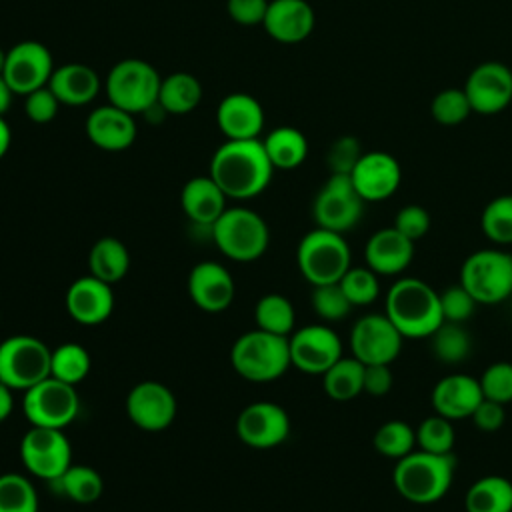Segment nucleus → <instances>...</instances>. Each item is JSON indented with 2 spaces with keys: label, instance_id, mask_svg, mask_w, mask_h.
I'll use <instances>...</instances> for the list:
<instances>
[{
  "label": "nucleus",
  "instance_id": "nucleus-1",
  "mask_svg": "<svg viewBox=\"0 0 512 512\" xmlns=\"http://www.w3.org/2000/svg\"><path fill=\"white\" fill-rule=\"evenodd\" d=\"M274 166L260 138L226 140L210 160L208 176L228 198H252L270 184Z\"/></svg>",
  "mask_w": 512,
  "mask_h": 512
},
{
  "label": "nucleus",
  "instance_id": "nucleus-2",
  "mask_svg": "<svg viewBox=\"0 0 512 512\" xmlns=\"http://www.w3.org/2000/svg\"><path fill=\"white\" fill-rule=\"evenodd\" d=\"M384 314L404 338H430L444 322L440 294L414 276H404L388 288Z\"/></svg>",
  "mask_w": 512,
  "mask_h": 512
},
{
  "label": "nucleus",
  "instance_id": "nucleus-3",
  "mask_svg": "<svg viewBox=\"0 0 512 512\" xmlns=\"http://www.w3.org/2000/svg\"><path fill=\"white\" fill-rule=\"evenodd\" d=\"M456 460L452 454L412 450L396 460L392 470L394 490L412 504H434L442 500L454 482Z\"/></svg>",
  "mask_w": 512,
  "mask_h": 512
},
{
  "label": "nucleus",
  "instance_id": "nucleus-4",
  "mask_svg": "<svg viewBox=\"0 0 512 512\" xmlns=\"http://www.w3.org/2000/svg\"><path fill=\"white\" fill-rule=\"evenodd\" d=\"M230 362L250 382H272L292 366L288 336L250 330L232 344Z\"/></svg>",
  "mask_w": 512,
  "mask_h": 512
},
{
  "label": "nucleus",
  "instance_id": "nucleus-5",
  "mask_svg": "<svg viewBox=\"0 0 512 512\" xmlns=\"http://www.w3.org/2000/svg\"><path fill=\"white\" fill-rule=\"evenodd\" d=\"M296 262L300 274L312 286H320L340 282V278L352 266V254L340 232L316 226L300 240Z\"/></svg>",
  "mask_w": 512,
  "mask_h": 512
},
{
  "label": "nucleus",
  "instance_id": "nucleus-6",
  "mask_svg": "<svg viewBox=\"0 0 512 512\" xmlns=\"http://www.w3.org/2000/svg\"><path fill=\"white\" fill-rule=\"evenodd\" d=\"M220 252L238 262L260 258L270 240L268 226L260 214L248 208H226L210 226Z\"/></svg>",
  "mask_w": 512,
  "mask_h": 512
},
{
  "label": "nucleus",
  "instance_id": "nucleus-7",
  "mask_svg": "<svg viewBox=\"0 0 512 512\" xmlns=\"http://www.w3.org/2000/svg\"><path fill=\"white\" fill-rule=\"evenodd\" d=\"M460 284L478 304H498L512 294V254L500 248L472 252L460 268Z\"/></svg>",
  "mask_w": 512,
  "mask_h": 512
},
{
  "label": "nucleus",
  "instance_id": "nucleus-8",
  "mask_svg": "<svg viewBox=\"0 0 512 512\" xmlns=\"http://www.w3.org/2000/svg\"><path fill=\"white\" fill-rule=\"evenodd\" d=\"M160 80L152 64L138 58L120 60L106 78L108 102L130 114L148 112L158 104Z\"/></svg>",
  "mask_w": 512,
  "mask_h": 512
},
{
  "label": "nucleus",
  "instance_id": "nucleus-9",
  "mask_svg": "<svg viewBox=\"0 0 512 512\" xmlns=\"http://www.w3.org/2000/svg\"><path fill=\"white\" fill-rule=\"evenodd\" d=\"M52 350L34 336L18 334L0 342V382L28 390L50 376Z\"/></svg>",
  "mask_w": 512,
  "mask_h": 512
},
{
  "label": "nucleus",
  "instance_id": "nucleus-10",
  "mask_svg": "<svg viewBox=\"0 0 512 512\" xmlns=\"http://www.w3.org/2000/svg\"><path fill=\"white\" fill-rule=\"evenodd\" d=\"M362 208L364 200L356 192L350 174H330L314 198L312 216L318 228L344 234L360 222Z\"/></svg>",
  "mask_w": 512,
  "mask_h": 512
},
{
  "label": "nucleus",
  "instance_id": "nucleus-11",
  "mask_svg": "<svg viewBox=\"0 0 512 512\" xmlns=\"http://www.w3.org/2000/svg\"><path fill=\"white\" fill-rule=\"evenodd\" d=\"M78 408L76 388L54 376L44 378L24 392V414L32 426L62 430L76 418Z\"/></svg>",
  "mask_w": 512,
  "mask_h": 512
},
{
  "label": "nucleus",
  "instance_id": "nucleus-12",
  "mask_svg": "<svg viewBox=\"0 0 512 512\" xmlns=\"http://www.w3.org/2000/svg\"><path fill=\"white\" fill-rule=\"evenodd\" d=\"M20 458L28 472L54 482L70 468V442L58 428L32 426L20 442Z\"/></svg>",
  "mask_w": 512,
  "mask_h": 512
},
{
  "label": "nucleus",
  "instance_id": "nucleus-13",
  "mask_svg": "<svg viewBox=\"0 0 512 512\" xmlns=\"http://www.w3.org/2000/svg\"><path fill=\"white\" fill-rule=\"evenodd\" d=\"M404 336L386 314L358 318L350 332L352 356L362 364H392L402 352Z\"/></svg>",
  "mask_w": 512,
  "mask_h": 512
},
{
  "label": "nucleus",
  "instance_id": "nucleus-14",
  "mask_svg": "<svg viewBox=\"0 0 512 512\" xmlns=\"http://www.w3.org/2000/svg\"><path fill=\"white\" fill-rule=\"evenodd\" d=\"M54 72L50 50L34 40L14 44L6 52L2 78L14 94H30L48 84Z\"/></svg>",
  "mask_w": 512,
  "mask_h": 512
},
{
  "label": "nucleus",
  "instance_id": "nucleus-15",
  "mask_svg": "<svg viewBox=\"0 0 512 512\" xmlns=\"http://www.w3.org/2000/svg\"><path fill=\"white\" fill-rule=\"evenodd\" d=\"M292 366L306 374H324L342 358L340 336L324 324H308L288 336Z\"/></svg>",
  "mask_w": 512,
  "mask_h": 512
},
{
  "label": "nucleus",
  "instance_id": "nucleus-16",
  "mask_svg": "<svg viewBox=\"0 0 512 512\" xmlns=\"http://www.w3.org/2000/svg\"><path fill=\"white\" fill-rule=\"evenodd\" d=\"M464 92L472 112L492 116L512 102V70L496 60L478 64L466 78Z\"/></svg>",
  "mask_w": 512,
  "mask_h": 512
},
{
  "label": "nucleus",
  "instance_id": "nucleus-17",
  "mask_svg": "<svg viewBox=\"0 0 512 512\" xmlns=\"http://www.w3.org/2000/svg\"><path fill=\"white\" fill-rule=\"evenodd\" d=\"M238 438L252 448H274L290 434V418L280 404L252 402L236 420Z\"/></svg>",
  "mask_w": 512,
  "mask_h": 512
},
{
  "label": "nucleus",
  "instance_id": "nucleus-18",
  "mask_svg": "<svg viewBox=\"0 0 512 512\" xmlns=\"http://www.w3.org/2000/svg\"><path fill=\"white\" fill-rule=\"evenodd\" d=\"M350 178L364 202H382L398 190L402 182V168L392 154L372 150L360 156Z\"/></svg>",
  "mask_w": 512,
  "mask_h": 512
},
{
  "label": "nucleus",
  "instance_id": "nucleus-19",
  "mask_svg": "<svg viewBox=\"0 0 512 512\" xmlns=\"http://www.w3.org/2000/svg\"><path fill=\"white\" fill-rule=\"evenodd\" d=\"M126 412L138 428L160 432L168 428L176 416V398L168 386L146 380L128 392Z\"/></svg>",
  "mask_w": 512,
  "mask_h": 512
},
{
  "label": "nucleus",
  "instance_id": "nucleus-20",
  "mask_svg": "<svg viewBox=\"0 0 512 512\" xmlns=\"http://www.w3.org/2000/svg\"><path fill=\"white\" fill-rule=\"evenodd\" d=\"M234 278L232 274L212 260L200 262L190 270L188 294L192 302L204 312H222L234 300Z\"/></svg>",
  "mask_w": 512,
  "mask_h": 512
},
{
  "label": "nucleus",
  "instance_id": "nucleus-21",
  "mask_svg": "<svg viewBox=\"0 0 512 512\" xmlns=\"http://www.w3.org/2000/svg\"><path fill=\"white\" fill-rule=\"evenodd\" d=\"M86 134L90 142L108 152H120L134 144L136 122L134 114L114 106H98L86 118Z\"/></svg>",
  "mask_w": 512,
  "mask_h": 512
},
{
  "label": "nucleus",
  "instance_id": "nucleus-22",
  "mask_svg": "<svg viewBox=\"0 0 512 512\" xmlns=\"http://www.w3.org/2000/svg\"><path fill=\"white\" fill-rule=\"evenodd\" d=\"M482 398L480 380L470 374H448L434 384L430 394L434 412L448 420L470 418Z\"/></svg>",
  "mask_w": 512,
  "mask_h": 512
},
{
  "label": "nucleus",
  "instance_id": "nucleus-23",
  "mask_svg": "<svg viewBox=\"0 0 512 512\" xmlns=\"http://www.w3.org/2000/svg\"><path fill=\"white\" fill-rule=\"evenodd\" d=\"M414 258V242L394 226L376 230L364 246V262L378 276L402 274Z\"/></svg>",
  "mask_w": 512,
  "mask_h": 512
},
{
  "label": "nucleus",
  "instance_id": "nucleus-24",
  "mask_svg": "<svg viewBox=\"0 0 512 512\" xmlns=\"http://www.w3.org/2000/svg\"><path fill=\"white\" fill-rule=\"evenodd\" d=\"M112 308V286L92 274L74 280L66 290V310L80 324H100L112 314Z\"/></svg>",
  "mask_w": 512,
  "mask_h": 512
},
{
  "label": "nucleus",
  "instance_id": "nucleus-25",
  "mask_svg": "<svg viewBox=\"0 0 512 512\" xmlns=\"http://www.w3.org/2000/svg\"><path fill=\"white\" fill-rule=\"evenodd\" d=\"M216 122L228 140H254L264 128V110L254 96L232 92L218 104Z\"/></svg>",
  "mask_w": 512,
  "mask_h": 512
},
{
  "label": "nucleus",
  "instance_id": "nucleus-26",
  "mask_svg": "<svg viewBox=\"0 0 512 512\" xmlns=\"http://www.w3.org/2000/svg\"><path fill=\"white\" fill-rule=\"evenodd\" d=\"M314 22V10L306 0H270L262 24L274 40L296 44L312 34Z\"/></svg>",
  "mask_w": 512,
  "mask_h": 512
},
{
  "label": "nucleus",
  "instance_id": "nucleus-27",
  "mask_svg": "<svg viewBox=\"0 0 512 512\" xmlns=\"http://www.w3.org/2000/svg\"><path fill=\"white\" fill-rule=\"evenodd\" d=\"M48 88L56 94L60 104L68 106H82L96 98L100 90L98 74L80 62H68L54 68Z\"/></svg>",
  "mask_w": 512,
  "mask_h": 512
},
{
  "label": "nucleus",
  "instance_id": "nucleus-28",
  "mask_svg": "<svg viewBox=\"0 0 512 512\" xmlns=\"http://www.w3.org/2000/svg\"><path fill=\"white\" fill-rule=\"evenodd\" d=\"M226 194L210 176L188 180L180 194V204L194 224L212 226L226 210Z\"/></svg>",
  "mask_w": 512,
  "mask_h": 512
},
{
  "label": "nucleus",
  "instance_id": "nucleus-29",
  "mask_svg": "<svg viewBox=\"0 0 512 512\" xmlns=\"http://www.w3.org/2000/svg\"><path fill=\"white\" fill-rule=\"evenodd\" d=\"M466 512H512V482L500 474H486L470 484L464 496Z\"/></svg>",
  "mask_w": 512,
  "mask_h": 512
},
{
  "label": "nucleus",
  "instance_id": "nucleus-30",
  "mask_svg": "<svg viewBox=\"0 0 512 512\" xmlns=\"http://www.w3.org/2000/svg\"><path fill=\"white\" fill-rule=\"evenodd\" d=\"M88 266L94 278L112 286L126 276L130 266V254L118 238L106 236L90 248Z\"/></svg>",
  "mask_w": 512,
  "mask_h": 512
},
{
  "label": "nucleus",
  "instance_id": "nucleus-31",
  "mask_svg": "<svg viewBox=\"0 0 512 512\" xmlns=\"http://www.w3.org/2000/svg\"><path fill=\"white\" fill-rule=\"evenodd\" d=\"M264 150L274 168L292 170L298 168L308 154L306 136L292 126H278L262 140Z\"/></svg>",
  "mask_w": 512,
  "mask_h": 512
},
{
  "label": "nucleus",
  "instance_id": "nucleus-32",
  "mask_svg": "<svg viewBox=\"0 0 512 512\" xmlns=\"http://www.w3.org/2000/svg\"><path fill=\"white\" fill-rule=\"evenodd\" d=\"M202 100L200 80L188 72H174L160 80L158 106L170 114H188Z\"/></svg>",
  "mask_w": 512,
  "mask_h": 512
},
{
  "label": "nucleus",
  "instance_id": "nucleus-33",
  "mask_svg": "<svg viewBox=\"0 0 512 512\" xmlns=\"http://www.w3.org/2000/svg\"><path fill=\"white\" fill-rule=\"evenodd\" d=\"M322 386L338 402L360 396L364 392V364L354 356H342L322 374Z\"/></svg>",
  "mask_w": 512,
  "mask_h": 512
},
{
  "label": "nucleus",
  "instance_id": "nucleus-34",
  "mask_svg": "<svg viewBox=\"0 0 512 512\" xmlns=\"http://www.w3.org/2000/svg\"><path fill=\"white\" fill-rule=\"evenodd\" d=\"M254 320L256 328L280 334V336H290L294 332V306L292 302L282 296V294H266L256 302L254 308Z\"/></svg>",
  "mask_w": 512,
  "mask_h": 512
},
{
  "label": "nucleus",
  "instance_id": "nucleus-35",
  "mask_svg": "<svg viewBox=\"0 0 512 512\" xmlns=\"http://www.w3.org/2000/svg\"><path fill=\"white\" fill-rule=\"evenodd\" d=\"M60 486V492L78 504H92L100 498L104 482L100 474L84 464H70V468L54 480Z\"/></svg>",
  "mask_w": 512,
  "mask_h": 512
},
{
  "label": "nucleus",
  "instance_id": "nucleus-36",
  "mask_svg": "<svg viewBox=\"0 0 512 512\" xmlns=\"http://www.w3.org/2000/svg\"><path fill=\"white\" fill-rule=\"evenodd\" d=\"M90 372V354L84 346L76 342H64L52 350L50 376L76 386Z\"/></svg>",
  "mask_w": 512,
  "mask_h": 512
},
{
  "label": "nucleus",
  "instance_id": "nucleus-37",
  "mask_svg": "<svg viewBox=\"0 0 512 512\" xmlns=\"http://www.w3.org/2000/svg\"><path fill=\"white\" fill-rule=\"evenodd\" d=\"M374 448L394 462L416 450V430L404 420H386L374 432Z\"/></svg>",
  "mask_w": 512,
  "mask_h": 512
},
{
  "label": "nucleus",
  "instance_id": "nucleus-38",
  "mask_svg": "<svg viewBox=\"0 0 512 512\" xmlns=\"http://www.w3.org/2000/svg\"><path fill=\"white\" fill-rule=\"evenodd\" d=\"M430 340H432L434 356L444 364L462 362L464 358H468L472 348V338L468 330L456 322H442L434 330Z\"/></svg>",
  "mask_w": 512,
  "mask_h": 512
},
{
  "label": "nucleus",
  "instance_id": "nucleus-39",
  "mask_svg": "<svg viewBox=\"0 0 512 512\" xmlns=\"http://www.w3.org/2000/svg\"><path fill=\"white\" fill-rule=\"evenodd\" d=\"M480 226L490 242L498 246L512 244V194L492 198L482 210Z\"/></svg>",
  "mask_w": 512,
  "mask_h": 512
},
{
  "label": "nucleus",
  "instance_id": "nucleus-40",
  "mask_svg": "<svg viewBox=\"0 0 512 512\" xmlns=\"http://www.w3.org/2000/svg\"><path fill=\"white\" fill-rule=\"evenodd\" d=\"M456 442V432L452 426V420L432 414L426 416L416 426V448L432 454H452Z\"/></svg>",
  "mask_w": 512,
  "mask_h": 512
},
{
  "label": "nucleus",
  "instance_id": "nucleus-41",
  "mask_svg": "<svg viewBox=\"0 0 512 512\" xmlns=\"http://www.w3.org/2000/svg\"><path fill=\"white\" fill-rule=\"evenodd\" d=\"M0 512H38V496L28 478L16 472L0 476Z\"/></svg>",
  "mask_w": 512,
  "mask_h": 512
},
{
  "label": "nucleus",
  "instance_id": "nucleus-42",
  "mask_svg": "<svg viewBox=\"0 0 512 512\" xmlns=\"http://www.w3.org/2000/svg\"><path fill=\"white\" fill-rule=\"evenodd\" d=\"M430 114L442 126L462 124L472 114V106L468 102V96H466L464 88H444V90H440L432 98Z\"/></svg>",
  "mask_w": 512,
  "mask_h": 512
},
{
  "label": "nucleus",
  "instance_id": "nucleus-43",
  "mask_svg": "<svg viewBox=\"0 0 512 512\" xmlns=\"http://www.w3.org/2000/svg\"><path fill=\"white\" fill-rule=\"evenodd\" d=\"M340 286L352 306H368L380 296L378 274L368 266H350L340 278Z\"/></svg>",
  "mask_w": 512,
  "mask_h": 512
},
{
  "label": "nucleus",
  "instance_id": "nucleus-44",
  "mask_svg": "<svg viewBox=\"0 0 512 512\" xmlns=\"http://www.w3.org/2000/svg\"><path fill=\"white\" fill-rule=\"evenodd\" d=\"M312 308L322 320L336 322V320L346 318L354 306L348 300V296L344 294L340 282H332V284L314 286Z\"/></svg>",
  "mask_w": 512,
  "mask_h": 512
},
{
  "label": "nucleus",
  "instance_id": "nucleus-45",
  "mask_svg": "<svg viewBox=\"0 0 512 512\" xmlns=\"http://www.w3.org/2000/svg\"><path fill=\"white\" fill-rule=\"evenodd\" d=\"M478 380L484 398L500 402L504 406L512 402V362H492L490 366H486Z\"/></svg>",
  "mask_w": 512,
  "mask_h": 512
},
{
  "label": "nucleus",
  "instance_id": "nucleus-46",
  "mask_svg": "<svg viewBox=\"0 0 512 512\" xmlns=\"http://www.w3.org/2000/svg\"><path fill=\"white\" fill-rule=\"evenodd\" d=\"M440 294V310L444 322H456L464 324L476 310L478 302L472 298V294L458 282L456 286H450Z\"/></svg>",
  "mask_w": 512,
  "mask_h": 512
},
{
  "label": "nucleus",
  "instance_id": "nucleus-47",
  "mask_svg": "<svg viewBox=\"0 0 512 512\" xmlns=\"http://www.w3.org/2000/svg\"><path fill=\"white\" fill-rule=\"evenodd\" d=\"M430 214L424 206L420 204H406L402 206L396 216H394V228L404 234L408 240L412 242H418L420 238H424L430 230Z\"/></svg>",
  "mask_w": 512,
  "mask_h": 512
},
{
  "label": "nucleus",
  "instance_id": "nucleus-48",
  "mask_svg": "<svg viewBox=\"0 0 512 512\" xmlns=\"http://www.w3.org/2000/svg\"><path fill=\"white\" fill-rule=\"evenodd\" d=\"M364 152L354 136H340L328 148L326 162L332 174H350Z\"/></svg>",
  "mask_w": 512,
  "mask_h": 512
},
{
  "label": "nucleus",
  "instance_id": "nucleus-49",
  "mask_svg": "<svg viewBox=\"0 0 512 512\" xmlns=\"http://www.w3.org/2000/svg\"><path fill=\"white\" fill-rule=\"evenodd\" d=\"M58 106H60V100L48 88V84L26 94V100H24L26 116L38 124H46V122L54 120L58 114Z\"/></svg>",
  "mask_w": 512,
  "mask_h": 512
},
{
  "label": "nucleus",
  "instance_id": "nucleus-50",
  "mask_svg": "<svg viewBox=\"0 0 512 512\" xmlns=\"http://www.w3.org/2000/svg\"><path fill=\"white\" fill-rule=\"evenodd\" d=\"M270 0H226L228 16L244 26L262 24Z\"/></svg>",
  "mask_w": 512,
  "mask_h": 512
},
{
  "label": "nucleus",
  "instance_id": "nucleus-51",
  "mask_svg": "<svg viewBox=\"0 0 512 512\" xmlns=\"http://www.w3.org/2000/svg\"><path fill=\"white\" fill-rule=\"evenodd\" d=\"M470 420L474 422V426L482 432H496L504 426L506 422V410L504 404L482 398V402L474 408Z\"/></svg>",
  "mask_w": 512,
  "mask_h": 512
},
{
  "label": "nucleus",
  "instance_id": "nucleus-52",
  "mask_svg": "<svg viewBox=\"0 0 512 512\" xmlns=\"http://www.w3.org/2000/svg\"><path fill=\"white\" fill-rule=\"evenodd\" d=\"M390 364H364V392L370 396H386L392 390Z\"/></svg>",
  "mask_w": 512,
  "mask_h": 512
},
{
  "label": "nucleus",
  "instance_id": "nucleus-53",
  "mask_svg": "<svg viewBox=\"0 0 512 512\" xmlns=\"http://www.w3.org/2000/svg\"><path fill=\"white\" fill-rule=\"evenodd\" d=\"M14 406V398H12V388L6 386L4 382H0V422L6 420L12 412Z\"/></svg>",
  "mask_w": 512,
  "mask_h": 512
},
{
  "label": "nucleus",
  "instance_id": "nucleus-54",
  "mask_svg": "<svg viewBox=\"0 0 512 512\" xmlns=\"http://www.w3.org/2000/svg\"><path fill=\"white\" fill-rule=\"evenodd\" d=\"M12 88L6 84V80L0 76V116H4V112L10 108L12 104Z\"/></svg>",
  "mask_w": 512,
  "mask_h": 512
},
{
  "label": "nucleus",
  "instance_id": "nucleus-55",
  "mask_svg": "<svg viewBox=\"0 0 512 512\" xmlns=\"http://www.w3.org/2000/svg\"><path fill=\"white\" fill-rule=\"evenodd\" d=\"M10 140H12V132L8 122L4 120V116H0V158L8 152L10 148Z\"/></svg>",
  "mask_w": 512,
  "mask_h": 512
},
{
  "label": "nucleus",
  "instance_id": "nucleus-56",
  "mask_svg": "<svg viewBox=\"0 0 512 512\" xmlns=\"http://www.w3.org/2000/svg\"><path fill=\"white\" fill-rule=\"evenodd\" d=\"M4 62H6V52L0 48V76L4 72Z\"/></svg>",
  "mask_w": 512,
  "mask_h": 512
}]
</instances>
